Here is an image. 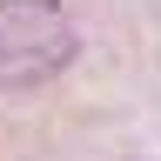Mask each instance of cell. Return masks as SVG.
I'll list each match as a JSON object with an SVG mask.
<instances>
[{"label": "cell", "instance_id": "6da1fadb", "mask_svg": "<svg viewBox=\"0 0 161 161\" xmlns=\"http://www.w3.org/2000/svg\"><path fill=\"white\" fill-rule=\"evenodd\" d=\"M74 20L54 0H0V94L40 87L74 60Z\"/></svg>", "mask_w": 161, "mask_h": 161}]
</instances>
